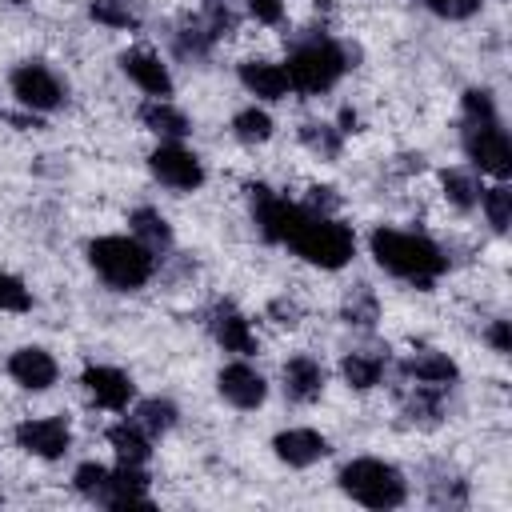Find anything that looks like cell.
<instances>
[{
  "instance_id": "cell-1",
  "label": "cell",
  "mask_w": 512,
  "mask_h": 512,
  "mask_svg": "<svg viewBox=\"0 0 512 512\" xmlns=\"http://www.w3.org/2000/svg\"><path fill=\"white\" fill-rule=\"evenodd\" d=\"M368 252L372 260L396 276V280H408L416 288H432L444 272H448V256L440 244H432L428 236L420 232H400V228H372L368 236Z\"/></svg>"
},
{
  "instance_id": "cell-2",
  "label": "cell",
  "mask_w": 512,
  "mask_h": 512,
  "mask_svg": "<svg viewBox=\"0 0 512 512\" xmlns=\"http://www.w3.org/2000/svg\"><path fill=\"white\" fill-rule=\"evenodd\" d=\"M284 72H288L292 92L320 96V92H328L348 72V52L328 32H308V36H296L292 40L288 60H284Z\"/></svg>"
},
{
  "instance_id": "cell-3",
  "label": "cell",
  "mask_w": 512,
  "mask_h": 512,
  "mask_svg": "<svg viewBox=\"0 0 512 512\" xmlns=\"http://www.w3.org/2000/svg\"><path fill=\"white\" fill-rule=\"evenodd\" d=\"M284 244H288L300 260H308V264H316V268H328V272L344 268V264L352 260V252H356V236H352L348 224H340L336 216L308 212L304 204H300V216H296V224H292V232H288Z\"/></svg>"
},
{
  "instance_id": "cell-4",
  "label": "cell",
  "mask_w": 512,
  "mask_h": 512,
  "mask_svg": "<svg viewBox=\"0 0 512 512\" xmlns=\"http://www.w3.org/2000/svg\"><path fill=\"white\" fill-rule=\"evenodd\" d=\"M88 264L92 272L116 288V292H136L152 280L156 272V252L140 244L136 236H96L88 244Z\"/></svg>"
},
{
  "instance_id": "cell-5",
  "label": "cell",
  "mask_w": 512,
  "mask_h": 512,
  "mask_svg": "<svg viewBox=\"0 0 512 512\" xmlns=\"http://www.w3.org/2000/svg\"><path fill=\"white\" fill-rule=\"evenodd\" d=\"M336 484H340V492H344L352 504L376 508V512L400 508V504L408 500V480H404V472H400L396 464H388V460H376V456H356V460H348V464L336 472Z\"/></svg>"
},
{
  "instance_id": "cell-6",
  "label": "cell",
  "mask_w": 512,
  "mask_h": 512,
  "mask_svg": "<svg viewBox=\"0 0 512 512\" xmlns=\"http://www.w3.org/2000/svg\"><path fill=\"white\" fill-rule=\"evenodd\" d=\"M464 156L476 172L492 176V180H508L512 176V140L500 128V116L488 120H464Z\"/></svg>"
},
{
  "instance_id": "cell-7",
  "label": "cell",
  "mask_w": 512,
  "mask_h": 512,
  "mask_svg": "<svg viewBox=\"0 0 512 512\" xmlns=\"http://www.w3.org/2000/svg\"><path fill=\"white\" fill-rule=\"evenodd\" d=\"M148 168L172 192H196L204 184L200 156L192 148H184L180 140H160V148H152V156H148Z\"/></svg>"
},
{
  "instance_id": "cell-8",
  "label": "cell",
  "mask_w": 512,
  "mask_h": 512,
  "mask_svg": "<svg viewBox=\"0 0 512 512\" xmlns=\"http://www.w3.org/2000/svg\"><path fill=\"white\" fill-rule=\"evenodd\" d=\"M12 96L28 108V112H52L64 104V84L60 76L40 64V60H24L12 68Z\"/></svg>"
},
{
  "instance_id": "cell-9",
  "label": "cell",
  "mask_w": 512,
  "mask_h": 512,
  "mask_svg": "<svg viewBox=\"0 0 512 512\" xmlns=\"http://www.w3.org/2000/svg\"><path fill=\"white\" fill-rule=\"evenodd\" d=\"M12 436L28 456H40V460H60L72 448V428L64 416H28L16 424Z\"/></svg>"
},
{
  "instance_id": "cell-10",
  "label": "cell",
  "mask_w": 512,
  "mask_h": 512,
  "mask_svg": "<svg viewBox=\"0 0 512 512\" xmlns=\"http://www.w3.org/2000/svg\"><path fill=\"white\" fill-rule=\"evenodd\" d=\"M248 200H252V216H256L260 236L272 240V244H284L288 232H292V224H296V216H300V204L276 196L268 184H252L248 188Z\"/></svg>"
},
{
  "instance_id": "cell-11",
  "label": "cell",
  "mask_w": 512,
  "mask_h": 512,
  "mask_svg": "<svg viewBox=\"0 0 512 512\" xmlns=\"http://www.w3.org/2000/svg\"><path fill=\"white\" fill-rule=\"evenodd\" d=\"M92 504H100V508H148L152 496H148L144 468L140 464H116V468H108Z\"/></svg>"
},
{
  "instance_id": "cell-12",
  "label": "cell",
  "mask_w": 512,
  "mask_h": 512,
  "mask_svg": "<svg viewBox=\"0 0 512 512\" xmlns=\"http://www.w3.org/2000/svg\"><path fill=\"white\" fill-rule=\"evenodd\" d=\"M80 384H84L88 400H92L96 408H108V412H124V408L136 400L132 376L120 372V368H112V364H88L84 376H80Z\"/></svg>"
},
{
  "instance_id": "cell-13",
  "label": "cell",
  "mask_w": 512,
  "mask_h": 512,
  "mask_svg": "<svg viewBox=\"0 0 512 512\" xmlns=\"http://www.w3.org/2000/svg\"><path fill=\"white\" fill-rule=\"evenodd\" d=\"M208 328H212L216 344H220L224 352H232V356H256V352H260V340H256L248 316H244L236 304H228V300H216V304H212Z\"/></svg>"
},
{
  "instance_id": "cell-14",
  "label": "cell",
  "mask_w": 512,
  "mask_h": 512,
  "mask_svg": "<svg viewBox=\"0 0 512 512\" xmlns=\"http://www.w3.org/2000/svg\"><path fill=\"white\" fill-rule=\"evenodd\" d=\"M216 392H220L232 408L252 412V408H260V404H264L268 384H264V376H260V372L240 356V360H232V364H224V368H220V376H216Z\"/></svg>"
},
{
  "instance_id": "cell-15",
  "label": "cell",
  "mask_w": 512,
  "mask_h": 512,
  "mask_svg": "<svg viewBox=\"0 0 512 512\" xmlns=\"http://www.w3.org/2000/svg\"><path fill=\"white\" fill-rule=\"evenodd\" d=\"M8 376H12L20 388H28V392H48V388L56 384V376H60V364H56V356H52L48 348L24 344V348H16V352L8 356Z\"/></svg>"
},
{
  "instance_id": "cell-16",
  "label": "cell",
  "mask_w": 512,
  "mask_h": 512,
  "mask_svg": "<svg viewBox=\"0 0 512 512\" xmlns=\"http://www.w3.org/2000/svg\"><path fill=\"white\" fill-rule=\"evenodd\" d=\"M120 72H124L144 96H160V100L172 96V72H168V64H164L156 52L128 48V52L120 56Z\"/></svg>"
},
{
  "instance_id": "cell-17",
  "label": "cell",
  "mask_w": 512,
  "mask_h": 512,
  "mask_svg": "<svg viewBox=\"0 0 512 512\" xmlns=\"http://www.w3.org/2000/svg\"><path fill=\"white\" fill-rule=\"evenodd\" d=\"M272 452L288 468H312L316 460L328 456V440L316 428H284V432L272 436Z\"/></svg>"
},
{
  "instance_id": "cell-18",
  "label": "cell",
  "mask_w": 512,
  "mask_h": 512,
  "mask_svg": "<svg viewBox=\"0 0 512 512\" xmlns=\"http://www.w3.org/2000/svg\"><path fill=\"white\" fill-rule=\"evenodd\" d=\"M324 392V364L312 356H292L284 364V396L292 404H312Z\"/></svg>"
},
{
  "instance_id": "cell-19",
  "label": "cell",
  "mask_w": 512,
  "mask_h": 512,
  "mask_svg": "<svg viewBox=\"0 0 512 512\" xmlns=\"http://www.w3.org/2000/svg\"><path fill=\"white\" fill-rule=\"evenodd\" d=\"M240 84H244L256 100H284V96L292 92L284 64H272V60H244V64H240Z\"/></svg>"
},
{
  "instance_id": "cell-20",
  "label": "cell",
  "mask_w": 512,
  "mask_h": 512,
  "mask_svg": "<svg viewBox=\"0 0 512 512\" xmlns=\"http://www.w3.org/2000/svg\"><path fill=\"white\" fill-rule=\"evenodd\" d=\"M400 372H404L408 384H448V388H452L456 376H460L456 360H452L448 352H432V348L412 352V356L400 364Z\"/></svg>"
},
{
  "instance_id": "cell-21",
  "label": "cell",
  "mask_w": 512,
  "mask_h": 512,
  "mask_svg": "<svg viewBox=\"0 0 512 512\" xmlns=\"http://www.w3.org/2000/svg\"><path fill=\"white\" fill-rule=\"evenodd\" d=\"M140 124L148 132H156L160 140H184L192 132V120L172 104V100H160V96H148L140 104Z\"/></svg>"
},
{
  "instance_id": "cell-22",
  "label": "cell",
  "mask_w": 512,
  "mask_h": 512,
  "mask_svg": "<svg viewBox=\"0 0 512 512\" xmlns=\"http://www.w3.org/2000/svg\"><path fill=\"white\" fill-rule=\"evenodd\" d=\"M108 444H112V452H116V460L120 464H148V456H152V436L132 420V416H124L120 424H112L108 428Z\"/></svg>"
},
{
  "instance_id": "cell-23",
  "label": "cell",
  "mask_w": 512,
  "mask_h": 512,
  "mask_svg": "<svg viewBox=\"0 0 512 512\" xmlns=\"http://www.w3.org/2000/svg\"><path fill=\"white\" fill-rule=\"evenodd\" d=\"M384 368H388V356H380V352H348L344 360H340V376H344V384L348 388H356V392H368V388H376L380 380H384Z\"/></svg>"
},
{
  "instance_id": "cell-24",
  "label": "cell",
  "mask_w": 512,
  "mask_h": 512,
  "mask_svg": "<svg viewBox=\"0 0 512 512\" xmlns=\"http://www.w3.org/2000/svg\"><path fill=\"white\" fill-rule=\"evenodd\" d=\"M444 392H448V384H412V396L404 400L408 420L436 424L444 416Z\"/></svg>"
},
{
  "instance_id": "cell-25",
  "label": "cell",
  "mask_w": 512,
  "mask_h": 512,
  "mask_svg": "<svg viewBox=\"0 0 512 512\" xmlns=\"http://www.w3.org/2000/svg\"><path fill=\"white\" fill-rule=\"evenodd\" d=\"M176 416H180V408H176L172 400H164V396H148V400H140L136 412H132V420H136L152 440L164 436L168 428H176Z\"/></svg>"
},
{
  "instance_id": "cell-26",
  "label": "cell",
  "mask_w": 512,
  "mask_h": 512,
  "mask_svg": "<svg viewBox=\"0 0 512 512\" xmlns=\"http://www.w3.org/2000/svg\"><path fill=\"white\" fill-rule=\"evenodd\" d=\"M128 224H132V236H136L140 244H148L152 252H164V248L172 244V228H168V220H164L156 208H136V212L128 216Z\"/></svg>"
},
{
  "instance_id": "cell-27",
  "label": "cell",
  "mask_w": 512,
  "mask_h": 512,
  "mask_svg": "<svg viewBox=\"0 0 512 512\" xmlns=\"http://www.w3.org/2000/svg\"><path fill=\"white\" fill-rule=\"evenodd\" d=\"M300 140L308 152H316L320 160H336L340 148H344V132L336 124H324V120H308L300 124Z\"/></svg>"
},
{
  "instance_id": "cell-28",
  "label": "cell",
  "mask_w": 512,
  "mask_h": 512,
  "mask_svg": "<svg viewBox=\"0 0 512 512\" xmlns=\"http://www.w3.org/2000/svg\"><path fill=\"white\" fill-rule=\"evenodd\" d=\"M88 16L104 28H116V32H132L140 28V16L128 0H88Z\"/></svg>"
},
{
  "instance_id": "cell-29",
  "label": "cell",
  "mask_w": 512,
  "mask_h": 512,
  "mask_svg": "<svg viewBox=\"0 0 512 512\" xmlns=\"http://www.w3.org/2000/svg\"><path fill=\"white\" fill-rule=\"evenodd\" d=\"M480 208H484L492 232H508V224H512V188L504 180H496L492 188H480Z\"/></svg>"
},
{
  "instance_id": "cell-30",
  "label": "cell",
  "mask_w": 512,
  "mask_h": 512,
  "mask_svg": "<svg viewBox=\"0 0 512 512\" xmlns=\"http://www.w3.org/2000/svg\"><path fill=\"white\" fill-rule=\"evenodd\" d=\"M344 320L356 324V328H372L380 320V300L368 284H356L348 296H344Z\"/></svg>"
},
{
  "instance_id": "cell-31",
  "label": "cell",
  "mask_w": 512,
  "mask_h": 512,
  "mask_svg": "<svg viewBox=\"0 0 512 512\" xmlns=\"http://www.w3.org/2000/svg\"><path fill=\"white\" fill-rule=\"evenodd\" d=\"M232 132H236L240 144H264L272 136V116L264 108H256V104L252 108H240L232 116Z\"/></svg>"
},
{
  "instance_id": "cell-32",
  "label": "cell",
  "mask_w": 512,
  "mask_h": 512,
  "mask_svg": "<svg viewBox=\"0 0 512 512\" xmlns=\"http://www.w3.org/2000/svg\"><path fill=\"white\" fill-rule=\"evenodd\" d=\"M440 180H444V196H448L460 212H468V208L480 204V180H476L472 172H464V168H448Z\"/></svg>"
},
{
  "instance_id": "cell-33",
  "label": "cell",
  "mask_w": 512,
  "mask_h": 512,
  "mask_svg": "<svg viewBox=\"0 0 512 512\" xmlns=\"http://www.w3.org/2000/svg\"><path fill=\"white\" fill-rule=\"evenodd\" d=\"M28 308H32V292L24 288V280L0 268V312H28Z\"/></svg>"
},
{
  "instance_id": "cell-34",
  "label": "cell",
  "mask_w": 512,
  "mask_h": 512,
  "mask_svg": "<svg viewBox=\"0 0 512 512\" xmlns=\"http://www.w3.org/2000/svg\"><path fill=\"white\" fill-rule=\"evenodd\" d=\"M104 464H96V460H84L76 472H72V488L84 496V500H96V492H100V484H104Z\"/></svg>"
},
{
  "instance_id": "cell-35",
  "label": "cell",
  "mask_w": 512,
  "mask_h": 512,
  "mask_svg": "<svg viewBox=\"0 0 512 512\" xmlns=\"http://www.w3.org/2000/svg\"><path fill=\"white\" fill-rule=\"evenodd\" d=\"M460 108H464V120H488V116H496V100H492L488 88H468L460 96Z\"/></svg>"
},
{
  "instance_id": "cell-36",
  "label": "cell",
  "mask_w": 512,
  "mask_h": 512,
  "mask_svg": "<svg viewBox=\"0 0 512 512\" xmlns=\"http://www.w3.org/2000/svg\"><path fill=\"white\" fill-rule=\"evenodd\" d=\"M424 4H428V12H436L440 20H468V16L480 12L484 0H424Z\"/></svg>"
},
{
  "instance_id": "cell-37",
  "label": "cell",
  "mask_w": 512,
  "mask_h": 512,
  "mask_svg": "<svg viewBox=\"0 0 512 512\" xmlns=\"http://www.w3.org/2000/svg\"><path fill=\"white\" fill-rule=\"evenodd\" d=\"M248 12H252L260 24H280V16H284V0H248Z\"/></svg>"
},
{
  "instance_id": "cell-38",
  "label": "cell",
  "mask_w": 512,
  "mask_h": 512,
  "mask_svg": "<svg viewBox=\"0 0 512 512\" xmlns=\"http://www.w3.org/2000/svg\"><path fill=\"white\" fill-rule=\"evenodd\" d=\"M484 336H488V344H492V352H496V356H508V352H512V340H508V320H492Z\"/></svg>"
},
{
  "instance_id": "cell-39",
  "label": "cell",
  "mask_w": 512,
  "mask_h": 512,
  "mask_svg": "<svg viewBox=\"0 0 512 512\" xmlns=\"http://www.w3.org/2000/svg\"><path fill=\"white\" fill-rule=\"evenodd\" d=\"M268 312L276 316V324H288V328H292V324H296V316H300V308H296L292 300H272V308H268Z\"/></svg>"
},
{
  "instance_id": "cell-40",
  "label": "cell",
  "mask_w": 512,
  "mask_h": 512,
  "mask_svg": "<svg viewBox=\"0 0 512 512\" xmlns=\"http://www.w3.org/2000/svg\"><path fill=\"white\" fill-rule=\"evenodd\" d=\"M16 4H24V0H16Z\"/></svg>"
}]
</instances>
